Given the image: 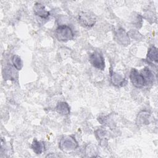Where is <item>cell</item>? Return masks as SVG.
Returning a JSON list of instances; mask_svg holds the SVG:
<instances>
[{"instance_id": "2", "label": "cell", "mask_w": 158, "mask_h": 158, "mask_svg": "<svg viewBox=\"0 0 158 158\" xmlns=\"http://www.w3.org/2000/svg\"><path fill=\"white\" fill-rule=\"evenodd\" d=\"M78 23L84 27H92L96 23V19L94 15L91 12H80L78 17Z\"/></svg>"}, {"instance_id": "11", "label": "cell", "mask_w": 158, "mask_h": 158, "mask_svg": "<svg viewBox=\"0 0 158 158\" xmlns=\"http://www.w3.org/2000/svg\"><path fill=\"white\" fill-rule=\"evenodd\" d=\"M111 80L112 81L113 85L120 86V85H122V84L124 83L125 79L121 77V76H120L118 74L113 73L111 75Z\"/></svg>"}, {"instance_id": "7", "label": "cell", "mask_w": 158, "mask_h": 158, "mask_svg": "<svg viewBox=\"0 0 158 158\" xmlns=\"http://www.w3.org/2000/svg\"><path fill=\"white\" fill-rule=\"evenodd\" d=\"M147 60L150 63H153L156 65L157 64L158 52L157 49L155 46H152L148 50L147 54Z\"/></svg>"}, {"instance_id": "5", "label": "cell", "mask_w": 158, "mask_h": 158, "mask_svg": "<svg viewBox=\"0 0 158 158\" xmlns=\"http://www.w3.org/2000/svg\"><path fill=\"white\" fill-rule=\"evenodd\" d=\"M89 62L95 68L101 70H104V59L100 52L98 51L94 52L89 57Z\"/></svg>"}, {"instance_id": "4", "label": "cell", "mask_w": 158, "mask_h": 158, "mask_svg": "<svg viewBox=\"0 0 158 158\" xmlns=\"http://www.w3.org/2000/svg\"><path fill=\"white\" fill-rule=\"evenodd\" d=\"M59 146L64 152H69L75 149L78 146V144L73 137L67 136L60 140Z\"/></svg>"}, {"instance_id": "3", "label": "cell", "mask_w": 158, "mask_h": 158, "mask_svg": "<svg viewBox=\"0 0 158 158\" xmlns=\"http://www.w3.org/2000/svg\"><path fill=\"white\" fill-rule=\"evenodd\" d=\"M130 79L133 85L136 88H141L146 85L143 76L141 73H139L136 69H131L130 74Z\"/></svg>"}, {"instance_id": "12", "label": "cell", "mask_w": 158, "mask_h": 158, "mask_svg": "<svg viewBox=\"0 0 158 158\" xmlns=\"http://www.w3.org/2000/svg\"><path fill=\"white\" fill-rule=\"evenodd\" d=\"M12 64H13L14 67L17 70H19L22 68L23 63H22V61L20 57L19 56H17V55L13 56V57L12 58Z\"/></svg>"}, {"instance_id": "6", "label": "cell", "mask_w": 158, "mask_h": 158, "mask_svg": "<svg viewBox=\"0 0 158 158\" xmlns=\"http://www.w3.org/2000/svg\"><path fill=\"white\" fill-rule=\"evenodd\" d=\"M34 13L36 15L40 17L41 19H47L50 13L45 9V7L41 3L36 2L34 6Z\"/></svg>"}, {"instance_id": "10", "label": "cell", "mask_w": 158, "mask_h": 158, "mask_svg": "<svg viewBox=\"0 0 158 158\" xmlns=\"http://www.w3.org/2000/svg\"><path fill=\"white\" fill-rule=\"evenodd\" d=\"M56 110L60 114L67 115L70 112V108L67 102H60L57 104L56 107Z\"/></svg>"}, {"instance_id": "1", "label": "cell", "mask_w": 158, "mask_h": 158, "mask_svg": "<svg viewBox=\"0 0 158 158\" xmlns=\"http://www.w3.org/2000/svg\"><path fill=\"white\" fill-rule=\"evenodd\" d=\"M73 32L72 28L65 25H59L55 31V36L58 41L66 42L73 38Z\"/></svg>"}, {"instance_id": "8", "label": "cell", "mask_w": 158, "mask_h": 158, "mask_svg": "<svg viewBox=\"0 0 158 158\" xmlns=\"http://www.w3.org/2000/svg\"><path fill=\"white\" fill-rule=\"evenodd\" d=\"M31 149L37 154H41L44 151V144L42 141H38L36 139H33V141L31 145Z\"/></svg>"}, {"instance_id": "9", "label": "cell", "mask_w": 158, "mask_h": 158, "mask_svg": "<svg viewBox=\"0 0 158 158\" xmlns=\"http://www.w3.org/2000/svg\"><path fill=\"white\" fill-rule=\"evenodd\" d=\"M141 73L142 74V75L143 76V77L146 81V85H148L149 84H151L153 82L154 75L152 73V72H151V70L149 69V68L145 67L143 70H141Z\"/></svg>"}]
</instances>
